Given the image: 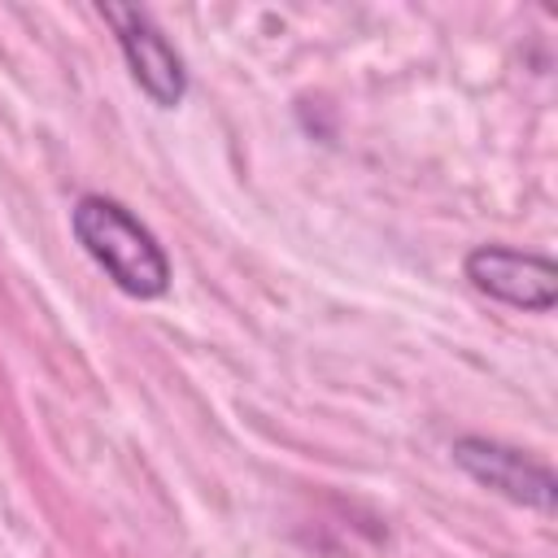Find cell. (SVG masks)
Instances as JSON below:
<instances>
[{
  "instance_id": "6da1fadb",
  "label": "cell",
  "mask_w": 558,
  "mask_h": 558,
  "mask_svg": "<svg viewBox=\"0 0 558 558\" xmlns=\"http://www.w3.org/2000/svg\"><path fill=\"white\" fill-rule=\"evenodd\" d=\"M70 231L109 283L135 301H157L170 288V257L161 240L113 196L83 192L70 209Z\"/></svg>"
},
{
  "instance_id": "7a4b0ae2",
  "label": "cell",
  "mask_w": 558,
  "mask_h": 558,
  "mask_svg": "<svg viewBox=\"0 0 558 558\" xmlns=\"http://www.w3.org/2000/svg\"><path fill=\"white\" fill-rule=\"evenodd\" d=\"M449 458L462 475H471L480 488L523 506V510H536V514H554L558 506V480L554 471L532 458L527 449H514L506 440H493V436H458L449 445Z\"/></svg>"
},
{
  "instance_id": "3957f363",
  "label": "cell",
  "mask_w": 558,
  "mask_h": 558,
  "mask_svg": "<svg viewBox=\"0 0 558 558\" xmlns=\"http://www.w3.org/2000/svg\"><path fill=\"white\" fill-rule=\"evenodd\" d=\"M100 17L113 31L135 87L157 109H179L187 96V65H183L179 48L166 39V31L153 22V13L135 9V4H100Z\"/></svg>"
},
{
  "instance_id": "277c9868",
  "label": "cell",
  "mask_w": 558,
  "mask_h": 558,
  "mask_svg": "<svg viewBox=\"0 0 558 558\" xmlns=\"http://www.w3.org/2000/svg\"><path fill=\"white\" fill-rule=\"evenodd\" d=\"M462 275L475 292L523 314H549L558 305V266L545 253H527L514 244H475L462 257Z\"/></svg>"
}]
</instances>
